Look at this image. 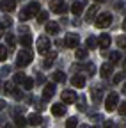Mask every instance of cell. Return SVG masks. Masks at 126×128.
Masks as SVG:
<instances>
[{
  "label": "cell",
  "instance_id": "277c9868",
  "mask_svg": "<svg viewBox=\"0 0 126 128\" xmlns=\"http://www.w3.org/2000/svg\"><path fill=\"white\" fill-rule=\"evenodd\" d=\"M117 103H119V94L117 92H110L108 96H107V102H105V108L108 110V112H112L116 107H117Z\"/></svg>",
  "mask_w": 126,
  "mask_h": 128
},
{
  "label": "cell",
  "instance_id": "4316f807",
  "mask_svg": "<svg viewBox=\"0 0 126 128\" xmlns=\"http://www.w3.org/2000/svg\"><path fill=\"white\" fill-rule=\"evenodd\" d=\"M9 55V50H7V46H0V60H5Z\"/></svg>",
  "mask_w": 126,
  "mask_h": 128
},
{
  "label": "cell",
  "instance_id": "d6986e66",
  "mask_svg": "<svg viewBox=\"0 0 126 128\" xmlns=\"http://www.w3.org/2000/svg\"><path fill=\"white\" fill-rule=\"evenodd\" d=\"M52 78L55 80V82H64V80H66V75H64V71H55V73L52 75Z\"/></svg>",
  "mask_w": 126,
  "mask_h": 128
},
{
  "label": "cell",
  "instance_id": "ffe728a7",
  "mask_svg": "<svg viewBox=\"0 0 126 128\" xmlns=\"http://www.w3.org/2000/svg\"><path fill=\"white\" fill-rule=\"evenodd\" d=\"M98 12V6H92V7H89V11H87V16H85V20L87 22H91L92 18H94V14Z\"/></svg>",
  "mask_w": 126,
  "mask_h": 128
},
{
  "label": "cell",
  "instance_id": "52a82bcc",
  "mask_svg": "<svg viewBox=\"0 0 126 128\" xmlns=\"http://www.w3.org/2000/svg\"><path fill=\"white\" fill-rule=\"evenodd\" d=\"M0 9H2L4 12H11L16 9V0H2L0 2Z\"/></svg>",
  "mask_w": 126,
  "mask_h": 128
},
{
  "label": "cell",
  "instance_id": "83f0119b",
  "mask_svg": "<svg viewBox=\"0 0 126 128\" xmlns=\"http://www.w3.org/2000/svg\"><path fill=\"white\" fill-rule=\"evenodd\" d=\"M5 43H7V46H14L16 44V38H14L12 34H7L5 36Z\"/></svg>",
  "mask_w": 126,
  "mask_h": 128
},
{
  "label": "cell",
  "instance_id": "ab89813d",
  "mask_svg": "<svg viewBox=\"0 0 126 128\" xmlns=\"http://www.w3.org/2000/svg\"><path fill=\"white\" fill-rule=\"evenodd\" d=\"M123 94H126V84L123 86Z\"/></svg>",
  "mask_w": 126,
  "mask_h": 128
},
{
  "label": "cell",
  "instance_id": "7bdbcfd3",
  "mask_svg": "<svg viewBox=\"0 0 126 128\" xmlns=\"http://www.w3.org/2000/svg\"><path fill=\"white\" fill-rule=\"evenodd\" d=\"M94 2H105V0H94Z\"/></svg>",
  "mask_w": 126,
  "mask_h": 128
},
{
  "label": "cell",
  "instance_id": "d4e9b609",
  "mask_svg": "<svg viewBox=\"0 0 126 128\" xmlns=\"http://www.w3.org/2000/svg\"><path fill=\"white\" fill-rule=\"evenodd\" d=\"M75 55H76V59H87L89 52H87V50H80V48H78V50L75 52Z\"/></svg>",
  "mask_w": 126,
  "mask_h": 128
},
{
  "label": "cell",
  "instance_id": "ac0fdd59",
  "mask_svg": "<svg viewBox=\"0 0 126 128\" xmlns=\"http://www.w3.org/2000/svg\"><path fill=\"white\" fill-rule=\"evenodd\" d=\"M71 12L76 14V16L82 14V12H84V4H82V2H75V4L71 6Z\"/></svg>",
  "mask_w": 126,
  "mask_h": 128
},
{
  "label": "cell",
  "instance_id": "4dcf8cb0",
  "mask_svg": "<svg viewBox=\"0 0 126 128\" xmlns=\"http://www.w3.org/2000/svg\"><path fill=\"white\" fill-rule=\"evenodd\" d=\"M25 78H27V76H25L23 73H16V75H14V84H23Z\"/></svg>",
  "mask_w": 126,
  "mask_h": 128
},
{
  "label": "cell",
  "instance_id": "4fadbf2b",
  "mask_svg": "<svg viewBox=\"0 0 126 128\" xmlns=\"http://www.w3.org/2000/svg\"><path fill=\"white\" fill-rule=\"evenodd\" d=\"M98 43H100V46L103 48V50H107V48L110 46V43H112V39H110V36H107V34H101Z\"/></svg>",
  "mask_w": 126,
  "mask_h": 128
},
{
  "label": "cell",
  "instance_id": "e0dca14e",
  "mask_svg": "<svg viewBox=\"0 0 126 128\" xmlns=\"http://www.w3.org/2000/svg\"><path fill=\"white\" fill-rule=\"evenodd\" d=\"M100 73H101L103 78H108L110 75H112V64H103L101 70H100Z\"/></svg>",
  "mask_w": 126,
  "mask_h": 128
},
{
  "label": "cell",
  "instance_id": "f546056e",
  "mask_svg": "<svg viewBox=\"0 0 126 128\" xmlns=\"http://www.w3.org/2000/svg\"><path fill=\"white\" fill-rule=\"evenodd\" d=\"M119 59H121V54L119 52H112V54H110V64H116Z\"/></svg>",
  "mask_w": 126,
  "mask_h": 128
},
{
  "label": "cell",
  "instance_id": "f1b7e54d",
  "mask_svg": "<svg viewBox=\"0 0 126 128\" xmlns=\"http://www.w3.org/2000/svg\"><path fill=\"white\" fill-rule=\"evenodd\" d=\"M85 44H87V50H91V48H94L96 46V38H87V41H85Z\"/></svg>",
  "mask_w": 126,
  "mask_h": 128
},
{
  "label": "cell",
  "instance_id": "7c38bea8",
  "mask_svg": "<svg viewBox=\"0 0 126 128\" xmlns=\"http://www.w3.org/2000/svg\"><path fill=\"white\" fill-rule=\"evenodd\" d=\"M71 84H73L75 87H84V86H85V76H84V75H75V76L71 78Z\"/></svg>",
  "mask_w": 126,
  "mask_h": 128
},
{
  "label": "cell",
  "instance_id": "484cf974",
  "mask_svg": "<svg viewBox=\"0 0 126 128\" xmlns=\"http://www.w3.org/2000/svg\"><path fill=\"white\" fill-rule=\"evenodd\" d=\"M78 126V119L76 118H69L68 123H66V128H76Z\"/></svg>",
  "mask_w": 126,
  "mask_h": 128
},
{
  "label": "cell",
  "instance_id": "8fae6325",
  "mask_svg": "<svg viewBox=\"0 0 126 128\" xmlns=\"http://www.w3.org/2000/svg\"><path fill=\"white\" fill-rule=\"evenodd\" d=\"M59 30H60V27H59V23H57V22H50V23H46V34L55 36V34H59Z\"/></svg>",
  "mask_w": 126,
  "mask_h": 128
},
{
  "label": "cell",
  "instance_id": "cb8c5ba5",
  "mask_svg": "<svg viewBox=\"0 0 126 128\" xmlns=\"http://www.w3.org/2000/svg\"><path fill=\"white\" fill-rule=\"evenodd\" d=\"M55 57H57V52H52V54H50V57L44 60V68H50L52 64H53V60H55Z\"/></svg>",
  "mask_w": 126,
  "mask_h": 128
},
{
  "label": "cell",
  "instance_id": "2e32d148",
  "mask_svg": "<svg viewBox=\"0 0 126 128\" xmlns=\"http://www.w3.org/2000/svg\"><path fill=\"white\" fill-rule=\"evenodd\" d=\"M27 121L32 124V126H39V124L43 123V119H41V116H39V114H30Z\"/></svg>",
  "mask_w": 126,
  "mask_h": 128
},
{
  "label": "cell",
  "instance_id": "d6a6232c",
  "mask_svg": "<svg viewBox=\"0 0 126 128\" xmlns=\"http://www.w3.org/2000/svg\"><path fill=\"white\" fill-rule=\"evenodd\" d=\"M117 44H119V48H126V36H119L117 38Z\"/></svg>",
  "mask_w": 126,
  "mask_h": 128
},
{
  "label": "cell",
  "instance_id": "836d02e7",
  "mask_svg": "<svg viewBox=\"0 0 126 128\" xmlns=\"http://www.w3.org/2000/svg\"><path fill=\"white\" fill-rule=\"evenodd\" d=\"M46 20H48V12L41 11V12L37 14V22H46Z\"/></svg>",
  "mask_w": 126,
  "mask_h": 128
},
{
  "label": "cell",
  "instance_id": "8992f818",
  "mask_svg": "<svg viewBox=\"0 0 126 128\" xmlns=\"http://www.w3.org/2000/svg\"><path fill=\"white\" fill-rule=\"evenodd\" d=\"M52 11L57 12V14H64L68 11V6L64 4V0H52V4H50Z\"/></svg>",
  "mask_w": 126,
  "mask_h": 128
},
{
  "label": "cell",
  "instance_id": "5b68a950",
  "mask_svg": "<svg viewBox=\"0 0 126 128\" xmlns=\"http://www.w3.org/2000/svg\"><path fill=\"white\" fill-rule=\"evenodd\" d=\"M110 23H112V14H110V12H101L96 18V27H100V28H105Z\"/></svg>",
  "mask_w": 126,
  "mask_h": 128
},
{
  "label": "cell",
  "instance_id": "ba28073f",
  "mask_svg": "<svg viewBox=\"0 0 126 128\" xmlns=\"http://www.w3.org/2000/svg\"><path fill=\"white\" fill-rule=\"evenodd\" d=\"M78 41H80V39H78L76 34H68L66 39H64V44H66L68 48H76V46H78Z\"/></svg>",
  "mask_w": 126,
  "mask_h": 128
},
{
  "label": "cell",
  "instance_id": "1f68e13d",
  "mask_svg": "<svg viewBox=\"0 0 126 128\" xmlns=\"http://www.w3.org/2000/svg\"><path fill=\"white\" fill-rule=\"evenodd\" d=\"M4 89H5V92H14V82H5Z\"/></svg>",
  "mask_w": 126,
  "mask_h": 128
},
{
  "label": "cell",
  "instance_id": "7a4b0ae2",
  "mask_svg": "<svg viewBox=\"0 0 126 128\" xmlns=\"http://www.w3.org/2000/svg\"><path fill=\"white\" fill-rule=\"evenodd\" d=\"M32 59H34V54L30 50H21L18 54V59H16V66L18 68H25V66H28V64L32 62Z\"/></svg>",
  "mask_w": 126,
  "mask_h": 128
},
{
  "label": "cell",
  "instance_id": "e575fe53",
  "mask_svg": "<svg viewBox=\"0 0 126 128\" xmlns=\"http://www.w3.org/2000/svg\"><path fill=\"white\" fill-rule=\"evenodd\" d=\"M119 114H121V116H126V102H123V103L119 105Z\"/></svg>",
  "mask_w": 126,
  "mask_h": 128
},
{
  "label": "cell",
  "instance_id": "9a60e30c",
  "mask_svg": "<svg viewBox=\"0 0 126 128\" xmlns=\"http://www.w3.org/2000/svg\"><path fill=\"white\" fill-rule=\"evenodd\" d=\"M91 98H92V102H94V103H100V102H101V98H103V91H101L100 87H96V89L92 91Z\"/></svg>",
  "mask_w": 126,
  "mask_h": 128
},
{
  "label": "cell",
  "instance_id": "8d00e7d4",
  "mask_svg": "<svg viewBox=\"0 0 126 128\" xmlns=\"http://www.w3.org/2000/svg\"><path fill=\"white\" fill-rule=\"evenodd\" d=\"M121 78H123V75H121V73H119V75H116V76H114V84H119V82H121Z\"/></svg>",
  "mask_w": 126,
  "mask_h": 128
},
{
  "label": "cell",
  "instance_id": "6da1fadb",
  "mask_svg": "<svg viewBox=\"0 0 126 128\" xmlns=\"http://www.w3.org/2000/svg\"><path fill=\"white\" fill-rule=\"evenodd\" d=\"M39 12H41V6H39L37 2H30V4H27V7L20 12V20L25 22V20L32 18V16H36V14H39Z\"/></svg>",
  "mask_w": 126,
  "mask_h": 128
},
{
  "label": "cell",
  "instance_id": "f35d334b",
  "mask_svg": "<svg viewBox=\"0 0 126 128\" xmlns=\"http://www.w3.org/2000/svg\"><path fill=\"white\" fill-rule=\"evenodd\" d=\"M5 27H4V23H0V34H2V30H4Z\"/></svg>",
  "mask_w": 126,
  "mask_h": 128
},
{
  "label": "cell",
  "instance_id": "74e56055",
  "mask_svg": "<svg viewBox=\"0 0 126 128\" xmlns=\"http://www.w3.org/2000/svg\"><path fill=\"white\" fill-rule=\"evenodd\" d=\"M5 108V102L4 100H0V110H4Z\"/></svg>",
  "mask_w": 126,
  "mask_h": 128
},
{
  "label": "cell",
  "instance_id": "b9f144b4",
  "mask_svg": "<svg viewBox=\"0 0 126 128\" xmlns=\"http://www.w3.org/2000/svg\"><path fill=\"white\" fill-rule=\"evenodd\" d=\"M80 128H91V126H89V124H82Z\"/></svg>",
  "mask_w": 126,
  "mask_h": 128
},
{
  "label": "cell",
  "instance_id": "7402d4cb",
  "mask_svg": "<svg viewBox=\"0 0 126 128\" xmlns=\"http://www.w3.org/2000/svg\"><path fill=\"white\" fill-rule=\"evenodd\" d=\"M20 43H21L23 46H30V44H32V38H30L28 34H25V36H20Z\"/></svg>",
  "mask_w": 126,
  "mask_h": 128
},
{
  "label": "cell",
  "instance_id": "9c48e42d",
  "mask_svg": "<svg viewBox=\"0 0 126 128\" xmlns=\"http://www.w3.org/2000/svg\"><path fill=\"white\" fill-rule=\"evenodd\" d=\"M62 102L64 103H75L76 102V92H73V91H62Z\"/></svg>",
  "mask_w": 126,
  "mask_h": 128
},
{
  "label": "cell",
  "instance_id": "5bb4252c",
  "mask_svg": "<svg viewBox=\"0 0 126 128\" xmlns=\"http://www.w3.org/2000/svg\"><path fill=\"white\" fill-rule=\"evenodd\" d=\"M66 112V107L62 105V103H55V105H52V114L53 116H62Z\"/></svg>",
  "mask_w": 126,
  "mask_h": 128
},
{
  "label": "cell",
  "instance_id": "ee69618b",
  "mask_svg": "<svg viewBox=\"0 0 126 128\" xmlns=\"http://www.w3.org/2000/svg\"><path fill=\"white\" fill-rule=\"evenodd\" d=\"M124 70H126V60H124Z\"/></svg>",
  "mask_w": 126,
  "mask_h": 128
},
{
  "label": "cell",
  "instance_id": "44dd1931",
  "mask_svg": "<svg viewBox=\"0 0 126 128\" xmlns=\"http://www.w3.org/2000/svg\"><path fill=\"white\" fill-rule=\"evenodd\" d=\"M34 84H36V80H34V78H28V76H27V78L23 80V87H25L27 91L32 89V87H34Z\"/></svg>",
  "mask_w": 126,
  "mask_h": 128
},
{
  "label": "cell",
  "instance_id": "603a6c76",
  "mask_svg": "<svg viewBox=\"0 0 126 128\" xmlns=\"http://www.w3.org/2000/svg\"><path fill=\"white\" fill-rule=\"evenodd\" d=\"M25 123H27V119H25L23 116H16V118H14V124H16L18 128H23Z\"/></svg>",
  "mask_w": 126,
  "mask_h": 128
},
{
  "label": "cell",
  "instance_id": "60d3db41",
  "mask_svg": "<svg viewBox=\"0 0 126 128\" xmlns=\"http://www.w3.org/2000/svg\"><path fill=\"white\" fill-rule=\"evenodd\" d=\"M123 28L126 30V18H124V22H123Z\"/></svg>",
  "mask_w": 126,
  "mask_h": 128
},
{
  "label": "cell",
  "instance_id": "30bf717a",
  "mask_svg": "<svg viewBox=\"0 0 126 128\" xmlns=\"http://www.w3.org/2000/svg\"><path fill=\"white\" fill-rule=\"evenodd\" d=\"M55 92V86L53 84H46L44 89H43V100H50Z\"/></svg>",
  "mask_w": 126,
  "mask_h": 128
},
{
  "label": "cell",
  "instance_id": "3957f363",
  "mask_svg": "<svg viewBox=\"0 0 126 128\" xmlns=\"http://www.w3.org/2000/svg\"><path fill=\"white\" fill-rule=\"evenodd\" d=\"M36 46H37V52H39L41 55H44V54H48V50H50V46H52V43H50V38H46V36H41V38L37 39Z\"/></svg>",
  "mask_w": 126,
  "mask_h": 128
},
{
  "label": "cell",
  "instance_id": "d590c367",
  "mask_svg": "<svg viewBox=\"0 0 126 128\" xmlns=\"http://www.w3.org/2000/svg\"><path fill=\"white\" fill-rule=\"evenodd\" d=\"M105 128H117L114 121H105Z\"/></svg>",
  "mask_w": 126,
  "mask_h": 128
}]
</instances>
